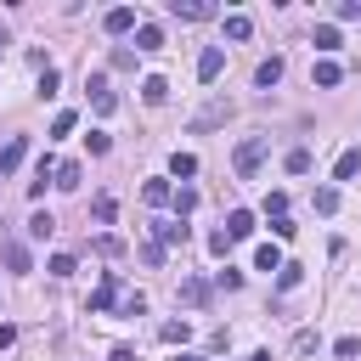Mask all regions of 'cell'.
Here are the masks:
<instances>
[{
	"label": "cell",
	"instance_id": "1",
	"mask_svg": "<svg viewBox=\"0 0 361 361\" xmlns=\"http://www.w3.org/2000/svg\"><path fill=\"white\" fill-rule=\"evenodd\" d=\"M265 152H271V141H265V135H248V141H237V152H231V169L248 180V175L265 164Z\"/></svg>",
	"mask_w": 361,
	"mask_h": 361
},
{
	"label": "cell",
	"instance_id": "2",
	"mask_svg": "<svg viewBox=\"0 0 361 361\" xmlns=\"http://www.w3.org/2000/svg\"><path fill=\"white\" fill-rule=\"evenodd\" d=\"M237 107H231V96H214V102H203L197 107V118H192V130H214V124H226Z\"/></svg>",
	"mask_w": 361,
	"mask_h": 361
},
{
	"label": "cell",
	"instance_id": "3",
	"mask_svg": "<svg viewBox=\"0 0 361 361\" xmlns=\"http://www.w3.org/2000/svg\"><path fill=\"white\" fill-rule=\"evenodd\" d=\"M85 90H90V107H96V113H113V107H118V96L107 90V73H90Z\"/></svg>",
	"mask_w": 361,
	"mask_h": 361
},
{
	"label": "cell",
	"instance_id": "4",
	"mask_svg": "<svg viewBox=\"0 0 361 361\" xmlns=\"http://www.w3.org/2000/svg\"><path fill=\"white\" fill-rule=\"evenodd\" d=\"M220 231H226V237H231V243H243V237H254V214H248V209H231V214H226V226H220Z\"/></svg>",
	"mask_w": 361,
	"mask_h": 361
},
{
	"label": "cell",
	"instance_id": "5",
	"mask_svg": "<svg viewBox=\"0 0 361 361\" xmlns=\"http://www.w3.org/2000/svg\"><path fill=\"white\" fill-rule=\"evenodd\" d=\"M169 11H175L180 23H197V17H214V6H209V0H169Z\"/></svg>",
	"mask_w": 361,
	"mask_h": 361
},
{
	"label": "cell",
	"instance_id": "6",
	"mask_svg": "<svg viewBox=\"0 0 361 361\" xmlns=\"http://www.w3.org/2000/svg\"><path fill=\"white\" fill-rule=\"evenodd\" d=\"M220 68H226V51H220V45H209V51L197 56V79L209 85V79H220Z\"/></svg>",
	"mask_w": 361,
	"mask_h": 361
},
{
	"label": "cell",
	"instance_id": "7",
	"mask_svg": "<svg viewBox=\"0 0 361 361\" xmlns=\"http://www.w3.org/2000/svg\"><path fill=\"white\" fill-rule=\"evenodd\" d=\"M23 158H28V141H23V135H11V141L0 147V175H11V169H17Z\"/></svg>",
	"mask_w": 361,
	"mask_h": 361
},
{
	"label": "cell",
	"instance_id": "8",
	"mask_svg": "<svg viewBox=\"0 0 361 361\" xmlns=\"http://www.w3.org/2000/svg\"><path fill=\"white\" fill-rule=\"evenodd\" d=\"M102 28H107V34H130V28H135V11H130V6H113V11L102 17Z\"/></svg>",
	"mask_w": 361,
	"mask_h": 361
},
{
	"label": "cell",
	"instance_id": "9",
	"mask_svg": "<svg viewBox=\"0 0 361 361\" xmlns=\"http://www.w3.org/2000/svg\"><path fill=\"white\" fill-rule=\"evenodd\" d=\"M310 79H316V85H322V90H333V85H338V79H344V68H338V62H333V56H322V62H316V68H310Z\"/></svg>",
	"mask_w": 361,
	"mask_h": 361
},
{
	"label": "cell",
	"instance_id": "10",
	"mask_svg": "<svg viewBox=\"0 0 361 361\" xmlns=\"http://www.w3.org/2000/svg\"><path fill=\"white\" fill-rule=\"evenodd\" d=\"M276 79H282V56H265V62L254 68V85H259V90H271Z\"/></svg>",
	"mask_w": 361,
	"mask_h": 361
},
{
	"label": "cell",
	"instance_id": "11",
	"mask_svg": "<svg viewBox=\"0 0 361 361\" xmlns=\"http://www.w3.org/2000/svg\"><path fill=\"white\" fill-rule=\"evenodd\" d=\"M355 175H361V152L350 147V152H344V158L333 164V180H355Z\"/></svg>",
	"mask_w": 361,
	"mask_h": 361
},
{
	"label": "cell",
	"instance_id": "12",
	"mask_svg": "<svg viewBox=\"0 0 361 361\" xmlns=\"http://www.w3.org/2000/svg\"><path fill=\"white\" fill-rule=\"evenodd\" d=\"M113 299H118V276L107 271V276H102V288H96V299H90V310H107Z\"/></svg>",
	"mask_w": 361,
	"mask_h": 361
},
{
	"label": "cell",
	"instance_id": "13",
	"mask_svg": "<svg viewBox=\"0 0 361 361\" xmlns=\"http://www.w3.org/2000/svg\"><path fill=\"white\" fill-rule=\"evenodd\" d=\"M141 96H147V102L158 107V102L169 96V79H158V73H147V79H141Z\"/></svg>",
	"mask_w": 361,
	"mask_h": 361
},
{
	"label": "cell",
	"instance_id": "14",
	"mask_svg": "<svg viewBox=\"0 0 361 361\" xmlns=\"http://www.w3.org/2000/svg\"><path fill=\"white\" fill-rule=\"evenodd\" d=\"M141 197H147L152 209H164V203H169L175 192H169V180H147V186H141Z\"/></svg>",
	"mask_w": 361,
	"mask_h": 361
},
{
	"label": "cell",
	"instance_id": "15",
	"mask_svg": "<svg viewBox=\"0 0 361 361\" xmlns=\"http://www.w3.org/2000/svg\"><path fill=\"white\" fill-rule=\"evenodd\" d=\"M254 265H259V271H282V254H276V243H259V248H254Z\"/></svg>",
	"mask_w": 361,
	"mask_h": 361
},
{
	"label": "cell",
	"instance_id": "16",
	"mask_svg": "<svg viewBox=\"0 0 361 361\" xmlns=\"http://www.w3.org/2000/svg\"><path fill=\"white\" fill-rule=\"evenodd\" d=\"M248 34H254V23H248L243 11H231V17H226V39H248Z\"/></svg>",
	"mask_w": 361,
	"mask_h": 361
},
{
	"label": "cell",
	"instance_id": "17",
	"mask_svg": "<svg viewBox=\"0 0 361 361\" xmlns=\"http://www.w3.org/2000/svg\"><path fill=\"white\" fill-rule=\"evenodd\" d=\"M158 45H164V34H158L152 23H141V28H135V51H158Z\"/></svg>",
	"mask_w": 361,
	"mask_h": 361
},
{
	"label": "cell",
	"instance_id": "18",
	"mask_svg": "<svg viewBox=\"0 0 361 361\" xmlns=\"http://www.w3.org/2000/svg\"><path fill=\"white\" fill-rule=\"evenodd\" d=\"M310 45H316V51H338V28H333V23H322V28L310 34Z\"/></svg>",
	"mask_w": 361,
	"mask_h": 361
},
{
	"label": "cell",
	"instance_id": "19",
	"mask_svg": "<svg viewBox=\"0 0 361 361\" xmlns=\"http://www.w3.org/2000/svg\"><path fill=\"white\" fill-rule=\"evenodd\" d=\"M169 243H186V226L180 220H164L158 226V248H169Z\"/></svg>",
	"mask_w": 361,
	"mask_h": 361
},
{
	"label": "cell",
	"instance_id": "20",
	"mask_svg": "<svg viewBox=\"0 0 361 361\" xmlns=\"http://www.w3.org/2000/svg\"><path fill=\"white\" fill-rule=\"evenodd\" d=\"M158 338H164V344H186V338H192V327H186V322H164V327H158Z\"/></svg>",
	"mask_w": 361,
	"mask_h": 361
},
{
	"label": "cell",
	"instance_id": "21",
	"mask_svg": "<svg viewBox=\"0 0 361 361\" xmlns=\"http://www.w3.org/2000/svg\"><path fill=\"white\" fill-rule=\"evenodd\" d=\"M169 175H180V180L197 175V158H192V152H175V158H169Z\"/></svg>",
	"mask_w": 361,
	"mask_h": 361
},
{
	"label": "cell",
	"instance_id": "22",
	"mask_svg": "<svg viewBox=\"0 0 361 361\" xmlns=\"http://www.w3.org/2000/svg\"><path fill=\"white\" fill-rule=\"evenodd\" d=\"M51 231H56V220H51V214H45V209H39V214H34V220H28V237H39V243H45V237H51Z\"/></svg>",
	"mask_w": 361,
	"mask_h": 361
},
{
	"label": "cell",
	"instance_id": "23",
	"mask_svg": "<svg viewBox=\"0 0 361 361\" xmlns=\"http://www.w3.org/2000/svg\"><path fill=\"white\" fill-rule=\"evenodd\" d=\"M6 265H11V271H28L34 259H28V248H23V243H6Z\"/></svg>",
	"mask_w": 361,
	"mask_h": 361
},
{
	"label": "cell",
	"instance_id": "24",
	"mask_svg": "<svg viewBox=\"0 0 361 361\" xmlns=\"http://www.w3.org/2000/svg\"><path fill=\"white\" fill-rule=\"evenodd\" d=\"M180 299H186V305H203V299H209V288H203L197 276H186V282H180Z\"/></svg>",
	"mask_w": 361,
	"mask_h": 361
},
{
	"label": "cell",
	"instance_id": "25",
	"mask_svg": "<svg viewBox=\"0 0 361 361\" xmlns=\"http://www.w3.org/2000/svg\"><path fill=\"white\" fill-rule=\"evenodd\" d=\"M282 164H288V175H305V169H310V152H305V147H293Z\"/></svg>",
	"mask_w": 361,
	"mask_h": 361
},
{
	"label": "cell",
	"instance_id": "26",
	"mask_svg": "<svg viewBox=\"0 0 361 361\" xmlns=\"http://www.w3.org/2000/svg\"><path fill=\"white\" fill-rule=\"evenodd\" d=\"M338 209V192L333 186H316V214H333Z\"/></svg>",
	"mask_w": 361,
	"mask_h": 361
},
{
	"label": "cell",
	"instance_id": "27",
	"mask_svg": "<svg viewBox=\"0 0 361 361\" xmlns=\"http://www.w3.org/2000/svg\"><path fill=\"white\" fill-rule=\"evenodd\" d=\"M56 186L73 192V186H79V164H56Z\"/></svg>",
	"mask_w": 361,
	"mask_h": 361
},
{
	"label": "cell",
	"instance_id": "28",
	"mask_svg": "<svg viewBox=\"0 0 361 361\" xmlns=\"http://www.w3.org/2000/svg\"><path fill=\"white\" fill-rule=\"evenodd\" d=\"M169 203H175V209H180V214H192V209H197V192H192V186H180V192H175V197H169Z\"/></svg>",
	"mask_w": 361,
	"mask_h": 361
},
{
	"label": "cell",
	"instance_id": "29",
	"mask_svg": "<svg viewBox=\"0 0 361 361\" xmlns=\"http://www.w3.org/2000/svg\"><path fill=\"white\" fill-rule=\"evenodd\" d=\"M265 214L282 220V214H288V192H271V197H265Z\"/></svg>",
	"mask_w": 361,
	"mask_h": 361
},
{
	"label": "cell",
	"instance_id": "30",
	"mask_svg": "<svg viewBox=\"0 0 361 361\" xmlns=\"http://www.w3.org/2000/svg\"><path fill=\"white\" fill-rule=\"evenodd\" d=\"M39 96H56V68L39 62Z\"/></svg>",
	"mask_w": 361,
	"mask_h": 361
},
{
	"label": "cell",
	"instance_id": "31",
	"mask_svg": "<svg viewBox=\"0 0 361 361\" xmlns=\"http://www.w3.org/2000/svg\"><path fill=\"white\" fill-rule=\"evenodd\" d=\"M73 124H79V118H73V113H68V107H62V113H56V118H51V135H68V130H73Z\"/></svg>",
	"mask_w": 361,
	"mask_h": 361
},
{
	"label": "cell",
	"instance_id": "32",
	"mask_svg": "<svg viewBox=\"0 0 361 361\" xmlns=\"http://www.w3.org/2000/svg\"><path fill=\"white\" fill-rule=\"evenodd\" d=\"M113 214H118V203H113V197H107V192H102V197H96V220H102V226H107V220H113Z\"/></svg>",
	"mask_w": 361,
	"mask_h": 361
},
{
	"label": "cell",
	"instance_id": "33",
	"mask_svg": "<svg viewBox=\"0 0 361 361\" xmlns=\"http://www.w3.org/2000/svg\"><path fill=\"white\" fill-rule=\"evenodd\" d=\"M51 276H73V254H51Z\"/></svg>",
	"mask_w": 361,
	"mask_h": 361
},
{
	"label": "cell",
	"instance_id": "34",
	"mask_svg": "<svg viewBox=\"0 0 361 361\" xmlns=\"http://www.w3.org/2000/svg\"><path fill=\"white\" fill-rule=\"evenodd\" d=\"M333 11H338V17H344V23H350V17H361V0H338V6H333Z\"/></svg>",
	"mask_w": 361,
	"mask_h": 361
},
{
	"label": "cell",
	"instance_id": "35",
	"mask_svg": "<svg viewBox=\"0 0 361 361\" xmlns=\"http://www.w3.org/2000/svg\"><path fill=\"white\" fill-rule=\"evenodd\" d=\"M17 344V327H0V350H11Z\"/></svg>",
	"mask_w": 361,
	"mask_h": 361
},
{
	"label": "cell",
	"instance_id": "36",
	"mask_svg": "<svg viewBox=\"0 0 361 361\" xmlns=\"http://www.w3.org/2000/svg\"><path fill=\"white\" fill-rule=\"evenodd\" d=\"M107 361H135V350H130V344H118V350H113Z\"/></svg>",
	"mask_w": 361,
	"mask_h": 361
},
{
	"label": "cell",
	"instance_id": "37",
	"mask_svg": "<svg viewBox=\"0 0 361 361\" xmlns=\"http://www.w3.org/2000/svg\"><path fill=\"white\" fill-rule=\"evenodd\" d=\"M248 361H271V350H254V355H248Z\"/></svg>",
	"mask_w": 361,
	"mask_h": 361
},
{
	"label": "cell",
	"instance_id": "38",
	"mask_svg": "<svg viewBox=\"0 0 361 361\" xmlns=\"http://www.w3.org/2000/svg\"><path fill=\"white\" fill-rule=\"evenodd\" d=\"M175 361H197V355H175Z\"/></svg>",
	"mask_w": 361,
	"mask_h": 361
},
{
	"label": "cell",
	"instance_id": "39",
	"mask_svg": "<svg viewBox=\"0 0 361 361\" xmlns=\"http://www.w3.org/2000/svg\"><path fill=\"white\" fill-rule=\"evenodd\" d=\"M0 45H6V39H0Z\"/></svg>",
	"mask_w": 361,
	"mask_h": 361
}]
</instances>
